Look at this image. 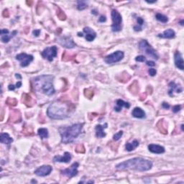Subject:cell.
<instances>
[{"label":"cell","instance_id":"836d02e7","mask_svg":"<svg viewBox=\"0 0 184 184\" xmlns=\"http://www.w3.org/2000/svg\"><path fill=\"white\" fill-rule=\"evenodd\" d=\"M135 61L137 62H144L146 61V58L144 56H138L135 58Z\"/></svg>","mask_w":184,"mask_h":184},{"label":"cell","instance_id":"ba28073f","mask_svg":"<svg viewBox=\"0 0 184 184\" xmlns=\"http://www.w3.org/2000/svg\"><path fill=\"white\" fill-rule=\"evenodd\" d=\"M57 53H58V48L56 46L53 45L51 47H47L44 50L42 51L41 55L44 58L47 59L49 61H53L54 58L57 56Z\"/></svg>","mask_w":184,"mask_h":184},{"label":"cell","instance_id":"30bf717a","mask_svg":"<svg viewBox=\"0 0 184 184\" xmlns=\"http://www.w3.org/2000/svg\"><path fill=\"white\" fill-rule=\"evenodd\" d=\"M78 167H79L78 163H74L70 167L62 170V174H63L64 176H66L68 178H73L78 174Z\"/></svg>","mask_w":184,"mask_h":184},{"label":"cell","instance_id":"f6af8a7d","mask_svg":"<svg viewBox=\"0 0 184 184\" xmlns=\"http://www.w3.org/2000/svg\"><path fill=\"white\" fill-rule=\"evenodd\" d=\"M3 16L5 17H9V12L7 9H5L4 12H3Z\"/></svg>","mask_w":184,"mask_h":184},{"label":"cell","instance_id":"6da1fadb","mask_svg":"<svg viewBox=\"0 0 184 184\" xmlns=\"http://www.w3.org/2000/svg\"><path fill=\"white\" fill-rule=\"evenodd\" d=\"M153 167L151 160L142 158H134L120 163L116 165L117 170H134L139 172H144L150 170Z\"/></svg>","mask_w":184,"mask_h":184},{"label":"cell","instance_id":"681fc988","mask_svg":"<svg viewBox=\"0 0 184 184\" xmlns=\"http://www.w3.org/2000/svg\"><path fill=\"white\" fill-rule=\"evenodd\" d=\"M78 36L83 37V33H78Z\"/></svg>","mask_w":184,"mask_h":184},{"label":"cell","instance_id":"816d5d0a","mask_svg":"<svg viewBox=\"0 0 184 184\" xmlns=\"http://www.w3.org/2000/svg\"><path fill=\"white\" fill-rule=\"evenodd\" d=\"M183 22H184L183 20H181V22H180V24H181V25L182 26H183Z\"/></svg>","mask_w":184,"mask_h":184},{"label":"cell","instance_id":"7dc6e473","mask_svg":"<svg viewBox=\"0 0 184 184\" xmlns=\"http://www.w3.org/2000/svg\"><path fill=\"white\" fill-rule=\"evenodd\" d=\"M15 77H16L17 78H19L20 80L22 79V76H21L20 74H19V73H16V74H15Z\"/></svg>","mask_w":184,"mask_h":184},{"label":"cell","instance_id":"44dd1931","mask_svg":"<svg viewBox=\"0 0 184 184\" xmlns=\"http://www.w3.org/2000/svg\"><path fill=\"white\" fill-rule=\"evenodd\" d=\"M0 142L6 145H9L13 142V139L9 135V134L6 132H2L0 134Z\"/></svg>","mask_w":184,"mask_h":184},{"label":"cell","instance_id":"bcb514c9","mask_svg":"<svg viewBox=\"0 0 184 184\" xmlns=\"http://www.w3.org/2000/svg\"><path fill=\"white\" fill-rule=\"evenodd\" d=\"M22 86V82L21 81H18L17 84H16V85H15V87H16V89H18V88H20V87Z\"/></svg>","mask_w":184,"mask_h":184},{"label":"cell","instance_id":"ee69618b","mask_svg":"<svg viewBox=\"0 0 184 184\" xmlns=\"http://www.w3.org/2000/svg\"><path fill=\"white\" fill-rule=\"evenodd\" d=\"M16 89V87H15V86L14 85H12V84H10V85H9L8 86V89L9 90V91H14V89Z\"/></svg>","mask_w":184,"mask_h":184},{"label":"cell","instance_id":"3957f363","mask_svg":"<svg viewBox=\"0 0 184 184\" xmlns=\"http://www.w3.org/2000/svg\"><path fill=\"white\" fill-rule=\"evenodd\" d=\"M69 104L61 101H56L48 106L47 115L52 120H63L69 115Z\"/></svg>","mask_w":184,"mask_h":184},{"label":"cell","instance_id":"8fae6325","mask_svg":"<svg viewBox=\"0 0 184 184\" xmlns=\"http://www.w3.org/2000/svg\"><path fill=\"white\" fill-rule=\"evenodd\" d=\"M58 42L60 45H61L63 47H66V48H73L75 47V43L73 42L70 37L63 36L59 37L58 40Z\"/></svg>","mask_w":184,"mask_h":184},{"label":"cell","instance_id":"603a6c76","mask_svg":"<svg viewBox=\"0 0 184 184\" xmlns=\"http://www.w3.org/2000/svg\"><path fill=\"white\" fill-rule=\"evenodd\" d=\"M17 33V31H13L11 34L8 33L7 34V35H2V37H1V40H2V41L3 42L7 43V42H8L9 41L11 40L12 37H13Z\"/></svg>","mask_w":184,"mask_h":184},{"label":"cell","instance_id":"4316f807","mask_svg":"<svg viewBox=\"0 0 184 184\" xmlns=\"http://www.w3.org/2000/svg\"><path fill=\"white\" fill-rule=\"evenodd\" d=\"M23 101L27 106H29V104L32 102V98L28 94H24L23 95Z\"/></svg>","mask_w":184,"mask_h":184},{"label":"cell","instance_id":"db71d44e","mask_svg":"<svg viewBox=\"0 0 184 184\" xmlns=\"http://www.w3.org/2000/svg\"><path fill=\"white\" fill-rule=\"evenodd\" d=\"M31 182H32V183H37L36 181H35V180H33Z\"/></svg>","mask_w":184,"mask_h":184},{"label":"cell","instance_id":"60d3db41","mask_svg":"<svg viewBox=\"0 0 184 184\" xmlns=\"http://www.w3.org/2000/svg\"><path fill=\"white\" fill-rule=\"evenodd\" d=\"M142 30V28L141 26H138V25H134V30L136 32H139Z\"/></svg>","mask_w":184,"mask_h":184},{"label":"cell","instance_id":"f1b7e54d","mask_svg":"<svg viewBox=\"0 0 184 184\" xmlns=\"http://www.w3.org/2000/svg\"><path fill=\"white\" fill-rule=\"evenodd\" d=\"M7 104L8 105H10V106H16L17 104V100L14 99V98H8V99L7 100Z\"/></svg>","mask_w":184,"mask_h":184},{"label":"cell","instance_id":"7a4b0ae2","mask_svg":"<svg viewBox=\"0 0 184 184\" xmlns=\"http://www.w3.org/2000/svg\"><path fill=\"white\" fill-rule=\"evenodd\" d=\"M54 76L52 75H42L34 78V88L35 91L41 92L47 96H52L56 90L53 86Z\"/></svg>","mask_w":184,"mask_h":184},{"label":"cell","instance_id":"d6a6232c","mask_svg":"<svg viewBox=\"0 0 184 184\" xmlns=\"http://www.w3.org/2000/svg\"><path fill=\"white\" fill-rule=\"evenodd\" d=\"M75 150L77 153H84L85 152V149L84 148V145H79L76 147Z\"/></svg>","mask_w":184,"mask_h":184},{"label":"cell","instance_id":"4fadbf2b","mask_svg":"<svg viewBox=\"0 0 184 184\" xmlns=\"http://www.w3.org/2000/svg\"><path fill=\"white\" fill-rule=\"evenodd\" d=\"M174 62L176 65V68H178V69L183 70L184 69V65H183V59L182 54L179 51H176L174 54Z\"/></svg>","mask_w":184,"mask_h":184},{"label":"cell","instance_id":"d590c367","mask_svg":"<svg viewBox=\"0 0 184 184\" xmlns=\"http://www.w3.org/2000/svg\"><path fill=\"white\" fill-rule=\"evenodd\" d=\"M148 73H149V75H151V76H154V75H156V70L154 69V68H150V69L148 70Z\"/></svg>","mask_w":184,"mask_h":184},{"label":"cell","instance_id":"1f68e13d","mask_svg":"<svg viewBox=\"0 0 184 184\" xmlns=\"http://www.w3.org/2000/svg\"><path fill=\"white\" fill-rule=\"evenodd\" d=\"M123 134V132L122 131H120L118 132L117 133H116L115 134H114V136H113V139L114 140H115V141H117V140H119V139L122 137V136Z\"/></svg>","mask_w":184,"mask_h":184},{"label":"cell","instance_id":"d6986e66","mask_svg":"<svg viewBox=\"0 0 184 184\" xmlns=\"http://www.w3.org/2000/svg\"><path fill=\"white\" fill-rule=\"evenodd\" d=\"M176 36V33L173 29H167L165 30L162 34H159L158 37L161 38H166V39H172Z\"/></svg>","mask_w":184,"mask_h":184},{"label":"cell","instance_id":"8d00e7d4","mask_svg":"<svg viewBox=\"0 0 184 184\" xmlns=\"http://www.w3.org/2000/svg\"><path fill=\"white\" fill-rule=\"evenodd\" d=\"M137 23H138V25H139V26H141V27H142V25H144V23H145V22H144V20L142 19V17H137Z\"/></svg>","mask_w":184,"mask_h":184},{"label":"cell","instance_id":"cb8c5ba5","mask_svg":"<svg viewBox=\"0 0 184 184\" xmlns=\"http://www.w3.org/2000/svg\"><path fill=\"white\" fill-rule=\"evenodd\" d=\"M37 134L41 139L48 137V130L46 128H40L37 131Z\"/></svg>","mask_w":184,"mask_h":184},{"label":"cell","instance_id":"7c38bea8","mask_svg":"<svg viewBox=\"0 0 184 184\" xmlns=\"http://www.w3.org/2000/svg\"><path fill=\"white\" fill-rule=\"evenodd\" d=\"M52 170H53V167L50 165H42L35 170V174L37 176L45 177V176L50 175Z\"/></svg>","mask_w":184,"mask_h":184},{"label":"cell","instance_id":"8992f818","mask_svg":"<svg viewBox=\"0 0 184 184\" xmlns=\"http://www.w3.org/2000/svg\"><path fill=\"white\" fill-rule=\"evenodd\" d=\"M111 15L113 23L112 25V30L115 33L120 32L122 30V15L116 9L112 10Z\"/></svg>","mask_w":184,"mask_h":184},{"label":"cell","instance_id":"e575fe53","mask_svg":"<svg viewBox=\"0 0 184 184\" xmlns=\"http://www.w3.org/2000/svg\"><path fill=\"white\" fill-rule=\"evenodd\" d=\"M181 109V105H176V106H174L173 107V112H174V113H177V112H178Z\"/></svg>","mask_w":184,"mask_h":184},{"label":"cell","instance_id":"52a82bcc","mask_svg":"<svg viewBox=\"0 0 184 184\" xmlns=\"http://www.w3.org/2000/svg\"><path fill=\"white\" fill-rule=\"evenodd\" d=\"M125 54L121 50H117L115 51V53L110 54L109 56H106L104 58V61L107 64H113L117 62H120V61H122L124 58Z\"/></svg>","mask_w":184,"mask_h":184},{"label":"cell","instance_id":"4dcf8cb0","mask_svg":"<svg viewBox=\"0 0 184 184\" xmlns=\"http://www.w3.org/2000/svg\"><path fill=\"white\" fill-rule=\"evenodd\" d=\"M57 16L58 17V18L61 20H65L66 19V16L64 14V12L63 11H61V9L58 12H57Z\"/></svg>","mask_w":184,"mask_h":184},{"label":"cell","instance_id":"ab89813d","mask_svg":"<svg viewBox=\"0 0 184 184\" xmlns=\"http://www.w3.org/2000/svg\"><path fill=\"white\" fill-rule=\"evenodd\" d=\"M106 18L105 16H104V15H101L100 17H99V23H104V22H106Z\"/></svg>","mask_w":184,"mask_h":184},{"label":"cell","instance_id":"f5cc1de1","mask_svg":"<svg viewBox=\"0 0 184 184\" xmlns=\"http://www.w3.org/2000/svg\"><path fill=\"white\" fill-rule=\"evenodd\" d=\"M181 129L182 131H183V125H181Z\"/></svg>","mask_w":184,"mask_h":184},{"label":"cell","instance_id":"ffe728a7","mask_svg":"<svg viewBox=\"0 0 184 184\" xmlns=\"http://www.w3.org/2000/svg\"><path fill=\"white\" fill-rule=\"evenodd\" d=\"M132 115L135 118H138V119H143L145 117V112H144V110H142L141 108L139 107H135L132 112Z\"/></svg>","mask_w":184,"mask_h":184},{"label":"cell","instance_id":"5b68a950","mask_svg":"<svg viewBox=\"0 0 184 184\" xmlns=\"http://www.w3.org/2000/svg\"><path fill=\"white\" fill-rule=\"evenodd\" d=\"M139 47L142 51H144L146 54H148V56L152 57L153 58L158 60L159 56L158 54L156 52V50L152 47L146 40H142V41H140L139 43Z\"/></svg>","mask_w":184,"mask_h":184},{"label":"cell","instance_id":"5bb4252c","mask_svg":"<svg viewBox=\"0 0 184 184\" xmlns=\"http://www.w3.org/2000/svg\"><path fill=\"white\" fill-rule=\"evenodd\" d=\"M148 150L150 152H151L152 153L155 154H162L164 153L165 148L159 145H155V144H150L148 145Z\"/></svg>","mask_w":184,"mask_h":184},{"label":"cell","instance_id":"9a60e30c","mask_svg":"<svg viewBox=\"0 0 184 184\" xmlns=\"http://www.w3.org/2000/svg\"><path fill=\"white\" fill-rule=\"evenodd\" d=\"M71 160V155L68 152H66L63 156L61 155H56L53 158V161L55 163L59 162V163H69Z\"/></svg>","mask_w":184,"mask_h":184},{"label":"cell","instance_id":"484cf974","mask_svg":"<svg viewBox=\"0 0 184 184\" xmlns=\"http://www.w3.org/2000/svg\"><path fill=\"white\" fill-rule=\"evenodd\" d=\"M155 18L157 20H158L159 22L163 23H166L168 21V18L167 17H166L165 15L160 14V13H158L155 15Z\"/></svg>","mask_w":184,"mask_h":184},{"label":"cell","instance_id":"c3c4849f","mask_svg":"<svg viewBox=\"0 0 184 184\" xmlns=\"http://www.w3.org/2000/svg\"><path fill=\"white\" fill-rule=\"evenodd\" d=\"M91 14H98V12H96L95 9H94V10H92L91 11Z\"/></svg>","mask_w":184,"mask_h":184},{"label":"cell","instance_id":"2e32d148","mask_svg":"<svg viewBox=\"0 0 184 184\" xmlns=\"http://www.w3.org/2000/svg\"><path fill=\"white\" fill-rule=\"evenodd\" d=\"M84 32L86 35V40L89 42H91L94 40L96 38V33L94 30H92L91 28H89V27H86L84 28Z\"/></svg>","mask_w":184,"mask_h":184},{"label":"cell","instance_id":"f35d334b","mask_svg":"<svg viewBox=\"0 0 184 184\" xmlns=\"http://www.w3.org/2000/svg\"><path fill=\"white\" fill-rule=\"evenodd\" d=\"M40 30H35L33 31V34L34 36L38 37L40 35Z\"/></svg>","mask_w":184,"mask_h":184},{"label":"cell","instance_id":"9c48e42d","mask_svg":"<svg viewBox=\"0 0 184 184\" xmlns=\"http://www.w3.org/2000/svg\"><path fill=\"white\" fill-rule=\"evenodd\" d=\"M16 59L20 62V66L22 67H27L31 62L33 61V56L28 55L25 53H20L16 56Z\"/></svg>","mask_w":184,"mask_h":184},{"label":"cell","instance_id":"f907efd6","mask_svg":"<svg viewBox=\"0 0 184 184\" xmlns=\"http://www.w3.org/2000/svg\"><path fill=\"white\" fill-rule=\"evenodd\" d=\"M146 2L148 3V4H153V3L156 2V1H154V2Z\"/></svg>","mask_w":184,"mask_h":184},{"label":"cell","instance_id":"f546056e","mask_svg":"<svg viewBox=\"0 0 184 184\" xmlns=\"http://www.w3.org/2000/svg\"><path fill=\"white\" fill-rule=\"evenodd\" d=\"M85 96L89 99H91L94 96V91L91 90V89H88L85 90Z\"/></svg>","mask_w":184,"mask_h":184},{"label":"cell","instance_id":"7402d4cb","mask_svg":"<svg viewBox=\"0 0 184 184\" xmlns=\"http://www.w3.org/2000/svg\"><path fill=\"white\" fill-rule=\"evenodd\" d=\"M139 146V142L134 139V141H132V142H127L125 145L126 150L128 152H131V151L134 150V149H136Z\"/></svg>","mask_w":184,"mask_h":184},{"label":"cell","instance_id":"74e56055","mask_svg":"<svg viewBox=\"0 0 184 184\" xmlns=\"http://www.w3.org/2000/svg\"><path fill=\"white\" fill-rule=\"evenodd\" d=\"M146 64L148 65V66H150V67H153L155 66V63L152 61H146Z\"/></svg>","mask_w":184,"mask_h":184},{"label":"cell","instance_id":"d4e9b609","mask_svg":"<svg viewBox=\"0 0 184 184\" xmlns=\"http://www.w3.org/2000/svg\"><path fill=\"white\" fill-rule=\"evenodd\" d=\"M116 103H117V106L121 108V109L122 108L123 106L127 108V109H129V108L130 107V104H129L128 102H126L125 101H123L122 99H117Z\"/></svg>","mask_w":184,"mask_h":184},{"label":"cell","instance_id":"e0dca14e","mask_svg":"<svg viewBox=\"0 0 184 184\" xmlns=\"http://www.w3.org/2000/svg\"><path fill=\"white\" fill-rule=\"evenodd\" d=\"M169 86V90H168V94L170 96H173V92L176 91V93H181L183 91V89L181 86H180L179 85L176 84L175 82H170V84H168Z\"/></svg>","mask_w":184,"mask_h":184},{"label":"cell","instance_id":"ac0fdd59","mask_svg":"<svg viewBox=\"0 0 184 184\" xmlns=\"http://www.w3.org/2000/svg\"><path fill=\"white\" fill-rule=\"evenodd\" d=\"M107 123H105L104 125H98L96 127V136L98 138H103L106 137V133L104 132V129L107 128Z\"/></svg>","mask_w":184,"mask_h":184},{"label":"cell","instance_id":"7bdbcfd3","mask_svg":"<svg viewBox=\"0 0 184 184\" xmlns=\"http://www.w3.org/2000/svg\"><path fill=\"white\" fill-rule=\"evenodd\" d=\"M9 32L8 30H7V29H2V30H1V35H7V34H8Z\"/></svg>","mask_w":184,"mask_h":184},{"label":"cell","instance_id":"277c9868","mask_svg":"<svg viewBox=\"0 0 184 184\" xmlns=\"http://www.w3.org/2000/svg\"><path fill=\"white\" fill-rule=\"evenodd\" d=\"M84 124H75L70 127L59 128V132L61 136V142L68 144L74 141L79 134H81Z\"/></svg>","mask_w":184,"mask_h":184},{"label":"cell","instance_id":"83f0119b","mask_svg":"<svg viewBox=\"0 0 184 184\" xmlns=\"http://www.w3.org/2000/svg\"><path fill=\"white\" fill-rule=\"evenodd\" d=\"M87 4L86 2L84 1H78V5H77V7H78V10H84L86 8H87Z\"/></svg>","mask_w":184,"mask_h":184},{"label":"cell","instance_id":"b9f144b4","mask_svg":"<svg viewBox=\"0 0 184 184\" xmlns=\"http://www.w3.org/2000/svg\"><path fill=\"white\" fill-rule=\"evenodd\" d=\"M162 106H163V108H164L165 109H167L170 108V105L167 103H166V102H163V103L162 104Z\"/></svg>","mask_w":184,"mask_h":184}]
</instances>
